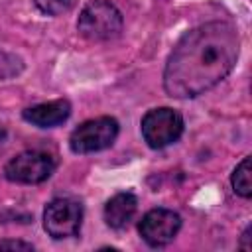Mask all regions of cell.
Returning a JSON list of instances; mask_svg holds the SVG:
<instances>
[{
	"instance_id": "obj_1",
	"label": "cell",
	"mask_w": 252,
	"mask_h": 252,
	"mask_svg": "<svg viewBox=\"0 0 252 252\" xmlns=\"http://www.w3.org/2000/svg\"><path fill=\"white\" fill-rule=\"evenodd\" d=\"M240 35L222 20L189 30L173 47L163 69V89L171 98H195L219 85L236 65Z\"/></svg>"
},
{
	"instance_id": "obj_2",
	"label": "cell",
	"mask_w": 252,
	"mask_h": 252,
	"mask_svg": "<svg viewBox=\"0 0 252 252\" xmlns=\"http://www.w3.org/2000/svg\"><path fill=\"white\" fill-rule=\"evenodd\" d=\"M124 26L120 10L110 0H89L77 20V32L89 41H110Z\"/></svg>"
},
{
	"instance_id": "obj_3",
	"label": "cell",
	"mask_w": 252,
	"mask_h": 252,
	"mask_svg": "<svg viewBox=\"0 0 252 252\" xmlns=\"http://www.w3.org/2000/svg\"><path fill=\"white\" fill-rule=\"evenodd\" d=\"M140 128H142V136L150 148L163 150L181 138L183 116L169 106L152 108L144 114Z\"/></svg>"
},
{
	"instance_id": "obj_4",
	"label": "cell",
	"mask_w": 252,
	"mask_h": 252,
	"mask_svg": "<svg viewBox=\"0 0 252 252\" xmlns=\"http://www.w3.org/2000/svg\"><path fill=\"white\" fill-rule=\"evenodd\" d=\"M118 122L112 116H98L79 124L69 136V148L73 154H93L106 150L118 138Z\"/></svg>"
},
{
	"instance_id": "obj_5",
	"label": "cell",
	"mask_w": 252,
	"mask_h": 252,
	"mask_svg": "<svg viewBox=\"0 0 252 252\" xmlns=\"http://www.w3.org/2000/svg\"><path fill=\"white\" fill-rule=\"evenodd\" d=\"M55 158L41 150H26L14 156L4 165V175L12 183H24V185H35L51 177L55 171Z\"/></svg>"
},
{
	"instance_id": "obj_6",
	"label": "cell",
	"mask_w": 252,
	"mask_h": 252,
	"mask_svg": "<svg viewBox=\"0 0 252 252\" xmlns=\"http://www.w3.org/2000/svg\"><path fill=\"white\" fill-rule=\"evenodd\" d=\"M81 222H83L81 203L67 197H57L49 201L43 211V228L55 240L77 236L81 230Z\"/></svg>"
},
{
	"instance_id": "obj_7",
	"label": "cell",
	"mask_w": 252,
	"mask_h": 252,
	"mask_svg": "<svg viewBox=\"0 0 252 252\" xmlns=\"http://www.w3.org/2000/svg\"><path fill=\"white\" fill-rule=\"evenodd\" d=\"M181 228V217L169 209H152L138 222L142 240L154 248L169 244Z\"/></svg>"
},
{
	"instance_id": "obj_8",
	"label": "cell",
	"mask_w": 252,
	"mask_h": 252,
	"mask_svg": "<svg viewBox=\"0 0 252 252\" xmlns=\"http://www.w3.org/2000/svg\"><path fill=\"white\" fill-rule=\"evenodd\" d=\"M71 116V104L65 98L49 100V102H39L22 112V118L37 128H53L63 124Z\"/></svg>"
},
{
	"instance_id": "obj_9",
	"label": "cell",
	"mask_w": 252,
	"mask_h": 252,
	"mask_svg": "<svg viewBox=\"0 0 252 252\" xmlns=\"http://www.w3.org/2000/svg\"><path fill=\"white\" fill-rule=\"evenodd\" d=\"M138 209V199L132 193H116L104 205V220L110 228L120 230L130 224Z\"/></svg>"
},
{
	"instance_id": "obj_10",
	"label": "cell",
	"mask_w": 252,
	"mask_h": 252,
	"mask_svg": "<svg viewBox=\"0 0 252 252\" xmlns=\"http://www.w3.org/2000/svg\"><path fill=\"white\" fill-rule=\"evenodd\" d=\"M232 189L236 195L250 199L252 197V173H250V156L242 158V161L234 167L232 177H230Z\"/></svg>"
},
{
	"instance_id": "obj_11",
	"label": "cell",
	"mask_w": 252,
	"mask_h": 252,
	"mask_svg": "<svg viewBox=\"0 0 252 252\" xmlns=\"http://www.w3.org/2000/svg\"><path fill=\"white\" fill-rule=\"evenodd\" d=\"M33 6L45 16H61L73 10L77 0H32Z\"/></svg>"
},
{
	"instance_id": "obj_12",
	"label": "cell",
	"mask_w": 252,
	"mask_h": 252,
	"mask_svg": "<svg viewBox=\"0 0 252 252\" xmlns=\"http://www.w3.org/2000/svg\"><path fill=\"white\" fill-rule=\"evenodd\" d=\"M0 250H33V244L22 240H2Z\"/></svg>"
},
{
	"instance_id": "obj_13",
	"label": "cell",
	"mask_w": 252,
	"mask_h": 252,
	"mask_svg": "<svg viewBox=\"0 0 252 252\" xmlns=\"http://www.w3.org/2000/svg\"><path fill=\"white\" fill-rule=\"evenodd\" d=\"M250 230H252V226H246V230L242 232V238H240V242H238V246L244 248V250H250V248H252V244L248 242V240H250Z\"/></svg>"
}]
</instances>
